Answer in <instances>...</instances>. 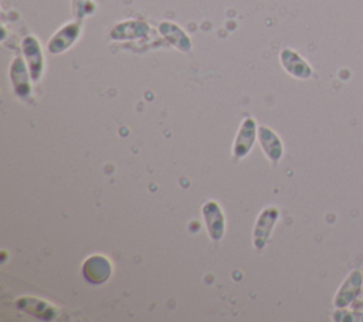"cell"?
<instances>
[{
  "label": "cell",
  "mask_w": 363,
  "mask_h": 322,
  "mask_svg": "<svg viewBox=\"0 0 363 322\" xmlns=\"http://www.w3.org/2000/svg\"><path fill=\"white\" fill-rule=\"evenodd\" d=\"M26 64L27 62H24L23 58L16 57L10 65V79H11L14 92L21 99H27L31 94V85H30L31 75Z\"/></svg>",
  "instance_id": "3957f363"
},
{
  "label": "cell",
  "mask_w": 363,
  "mask_h": 322,
  "mask_svg": "<svg viewBox=\"0 0 363 322\" xmlns=\"http://www.w3.org/2000/svg\"><path fill=\"white\" fill-rule=\"evenodd\" d=\"M74 13L78 18H81L85 14H89L92 11V1L91 0H72Z\"/></svg>",
  "instance_id": "4fadbf2b"
},
{
  "label": "cell",
  "mask_w": 363,
  "mask_h": 322,
  "mask_svg": "<svg viewBox=\"0 0 363 322\" xmlns=\"http://www.w3.org/2000/svg\"><path fill=\"white\" fill-rule=\"evenodd\" d=\"M255 121L252 118H245L244 122L241 123L234 146H233V153L235 157H244L252 148L254 139H255Z\"/></svg>",
  "instance_id": "8992f818"
},
{
  "label": "cell",
  "mask_w": 363,
  "mask_h": 322,
  "mask_svg": "<svg viewBox=\"0 0 363 322\" xmlns=\"http://www.w3.org/2000/svg\"><path fill=\"white\" fill-rule=\"evenodd\" d=\"M79 30H81V24L78 21L69 23L61 27L48 41V51L51 54H60L67 48H69L78 38Z\"/></svg>",
  "instance_id": "277c9868"
},
{
  "label": "cell",
  "mask_w": 363,
  "mask_h": 322,
  "mask_svg": "<svg viewBox=\"0 0 363 322\" xmlns=\"http://www.w3.org/2000/svg\"><path fill=\"white\" fill-rule=\"evenodd\" d=\"M17 306L24 312L37 316L40 319H54L57 316V309L50 304L38 298L24 296L17 301Z\"/></svg>",
  "instance_id": "ba28073f"
},
{
  "label": "cell",
  "mask_w": 363,
  "mask_h": 322,
  "mask_svg": "<svg viewBox=\"0 0 363 322\" xmlns=\"http://www.w3.org/2000/svg\"><path fill=\"white\" fill-rule=\"evenodd\" d=\"M258 138H259V143H261L265 155L268 156V159L272 162H278L282 155V145H281L279 138L275 135V132L267 126H259Z\"/></svg>",
  "instance_id": "8fae6325"
},
{
  "label": "cell",
  "mask_w": 363,
  "mask_h": 322,
  "mask_svg": "<svg viewBox=\"0 0 363 322\" xmlns=\"http://www.w3.org/2000/svg\"><path fill=\"white\" fill-rule=\"evenodd\" d=\"M203 217L206 220L211 240H220L224 234V216L220 206L213 200L207 201L203 206Z\"/></svg>",
  "instance_id": "52a82bcc"
},
{
  "label": "cell",
  "mask_w": 363,
  "mask_h": 322,
  "mask_svg": "<svg viewBox=\"0 0 363 322\" xmlns=\"http://www.w3.org/2000/svg\"><path fill=\"white\" fill-rule=\"evenodd\" d=\"M23 52L26 57L27 67L30 70L31 79L34 82L40 81L44 71V57H43V51L38 40L33 35H27L23 40Z\"/></svg>",
  "instance_id": "7a4b0ae2"
},
{
  "label": "cell",
  "mask_w": 363,
  "mask_h": 322,
  "mask_svg": "<svg viewBox=\"0 0 363 322\" xmlns=\"http://www.w3.org/2000/svg\"><path fill=\"white\" fill-rule=\"evenodd\" d=\"M278 218V210L275 207H267L261 211L254 227V245L262 248L271 234V230Z\"/></svg>",
  "instance_id": "5b68a950"
},
{
  "label": "cell",
  "mask_w": 363,
  "mask_h": 322,
  "mask_svg": "<svg viewBox=\"0 0 363 322\" xmlns=\"http://www.w3.org/2000/svg\"><path fill=\"white\" fill-rule=\"evenodd\" d=\"M112 272L111 261L105 255H91L82 264L84 278L91 284H102L105 282Z\"/></svg>",
  "instance_id": "6da1fadb"
},
{
  "label": "cell",
  "mask_w": 363,
  "mask_h": 322,
  "mask_svg": "<svg viewBox=\"0 0 363 322\" xmlns=\"http://www.w3.org/2000/svg\"><path fill=\"white\" fill-rule=\"evenodd\" d=\"M281 62H282L284 68L295 77L306 78L311 72L308 64H305L303 60L296 52H294L291 50H284L281 52Z\"/></svg>",
  "instance_id": "7c38bea8"
},
{
  "label": "cell",
  "mask_w": 363,
  "mask_h": 322,
  "mask_svg": "<svg viewBox=\"0 0 363 322\" xmlns=\"http://www.w3.org/2000/svg\"><path fill=\"white\" fill-rule=\"evenodd\" d=\"M147 33H149V27L145 23L136 21V20H129V21H123V23H119L118 26H115L111 31V37L113 40H129V38L143 37Z\"/></svg>",
  "instance_id": "30bf717a"
},
{
  "label": "cell",
  "mask_w": 363,
  "mask_h": 322,
  "mask_svg": "<svg viewBox=\"0 0 363 322\" xmlns=\"http://www.w3.org/2000/svg\"><path fill=\"white\" fill-rule=\"evenodd\" d=\"M159 30L163 34V37L170 44H173L177 50L186 52L191 48V41H190L189 35L177 24H174L172 21H162L159 26Z\"/></svg>",
  "instance_id": "9c48e42d"
}]
</instances>
